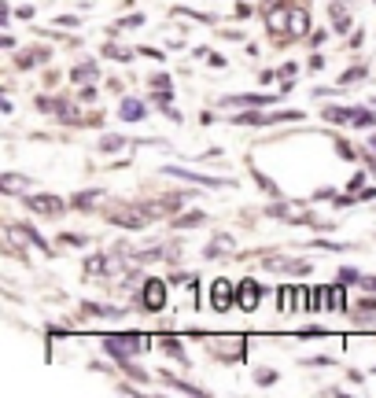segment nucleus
Returning <instances> with one entry per match:
<instances>
[{
    "mask_svg": "<svg viewBox=\"0 0 376 398\" xmlns=\"http://www.w3.org/2000/svg\"><path fill=\"white\" fill-rule=\"evenodd\" d=\"M280 314H292V288H284L280 295Z\"/></svg>",
    "mask_w": 376,
    "mask_h": 398,
    "instance_id": "obj_13",
    "label": "nucleus"
},
{
    "mask_svg": "<svg viewBox=\"0 0 376 398\" xmlns=\"http://www.w3.org/2000/svg\"><path fill=\"white\" fill-rule=\"evenodd\" d=\"M273 380H277V372H269V369L258 372V383H273Z\"/></svg>",
    "mask_w": 376,
    "mask_h": 398,
    "instance_id": "obj_15",
    "label": "nucleus"
},
{
    "mask_svg": "<svg viewBox=\"0 0 376 398\" xmlns=\"http://www.w3.org/2000/svg\"><path fill=\"white\" fill-rule=\"evenodd\" d=\"M292 33H306V15L303 11H292Z\"/></svg>",
    "mask_w": 376,
    "mask_h": 398,
    "instance_id": "obj_9",
    "label": "nucleus"
},
{
    "mask_svg": "<svg viewBox=\"0 0 376 398\" xmlns=\"http://www.w3.org/2000/svg\"><path fill=\"white\" fill-rule=\"evenodd\" d=\"M258 295H262V288H258L255 280H240V291H236V299H240V310H243V314H251L255 306H258Z\"/></svg>",
    "mask_w": 376,
    "mask_h": 398,
    "instance_id": "obj_2",
    "label": "nucleus"
},
{
    "mask_svg": "<svg viewBox=\"0 0 376 398\" xmlns=\"http://www.w3.org/2000/svg\"><path fill=\"white\" fill-rule=\"evenodd\" d=\"M232 291H236V284H229V280H214V288H211L214 310H229V306H232Z\"/></svg>",
    "mask_w": 376,
    "mask_h": 398,
    "instance_id": "obj_3",
    "label": "nucleus"
},
{
    "mask_svg": "<svg viewBox=\"0 0 376 398\" xmlns=\"http://www.w3.org/2000/svg\"><path fill=\"white\" fill-rule=\"evenodd\" d=\"M0 188H4V192H19V188H30V181H22V177H15V174H4V177H0Z\"/></svg>",
    "mask_w": 376,
    "mask_h": 398,
    "instance_id": "obj_8",
    "label": "nucleus"
},
{
    "mask_svg": "<svg viewBox=\"0 0 376 398\" xmlns=\"http://www.w3.org/2000/svg\"><path fill=\"white\" fill-rule=\"evenodd\" d=\"M144 306L148 310H163L166 306V284L163 280H148L144 284Z\"/></svg>",
    "mask_w": 376,
    "mask_h": 398,
    "instance_id": "obj_4",
    "label": "nucleus"
},
{
    "mask_svg": "<svg viewBox=\"0 0 376 398\" xmlns=\"http://www.w3.org/2000/svg\"><path fill=\"white\" fill-rule=\"evenodd\" d=\"M366 288H369V291H376V277H369V280H366Z\"/></svg>",
    "mask_w": 376,
    "mask_h": 398,
    "instance_id": "obj_16",
    "label": "nucleus"
},
{
    "mask_svg": "<svg viewBox=\"0 0 376 398\" xmlns=\"http://www.w3.org/2000/svg\"><path fill=\"white\" fill-rule=\"evenodd\" d=\"M119 114H122V118H129V122H137V118H144V104H137V100H126Z\"/></svg>",
    "mask_w": 376,
    "mask_h": 398,
    "instance_id": "obj_6",
    "label": "nucleus"
},
{
    "mask_svg": "<svg viewBox=\"0 0 376 398\" xmlns=\"http://www.w3.org/2000/svg\"><path fill=\"white\" fill-rule=\"evenodd\" d=\"M144 346H148V339H144V336H111V339H107V351H111L114 358L140 354Z\"/></svg>",
    "mask_w": 376,
    "mask_h": 398,
    "instance_id": "obj_1",
    "label": "nucleus"
},
{
    "mask_svg": "<svg viewBox=\"0 0 376 398\" xmlns=\"http://www.w3.org/2000/svg\"><path fill=\"white\" fill-rule=\"evenodd\" d=\"M96 196H100V192H82V196L74 199V207H89V203H93Z\"/></svg>",
    "mask_w": 376,
    "mask_h": 398,
    "instance_id": "obj_12",
    "label": "nucleus"
},
{
    "mask_svg": "<svg viewBox=\"0 0 376 398\" xmlns=\"http://www.w3.org/2000/svg\"><path fill=\"white\" fill-rule=\"evenodd\" d=\"M203 222V214H188V217H177V225L181 229H192V225H200Z\"/></svg>",
    "mask_w": 376,
    "mask_h": 398,
    "instance_id": "obj_11",
    "label": "nucleus"
},
{
    "mask_svg": "<svg viewBox=\"0 0 376 398\" xmlns=\"http://www.w3.org/2000/svg\"><path fill=\"white\" fill-rule=\"evenodd\" d=\"M332 310H343V291L332 288Z\"/></svg>",
    "mask_w": 376,
    "mask_h": 398,
    "instance_id": "obj_14",
    "label": "nucleus"
},
{
    "mask_svg": "<svg viewBox=\"0 0 376 398\" xmlns=\"http://www.w3.org/2000/svg\"><path fill=\"white\" fill-rule=\"evenodd\" d=\"M26 207L37 211V214H59L63 203H59L56 196H26Z\"/></svg>",
    "mask_w": 376,
    "mask_h": 398,
    "instance_id": "obj_5",
    "label": "nucleus"
},
{
    "mask_svg": "<svg viewBox=\"0 0 376 398\" xmlns=\"http://www.w3.org/2000/svg\"><path fill=\"white\" fill-rule=\"evenodd\" d=\"M85 314L89 317H119L122 310H114V306H100V303H85Z\"/></svg>",
    "mask_w": 376,
    "mask_h": 398,
    "instance_id": "obj_7",
    "label": "nucleus"
},
{
    "mask_svg": "<svg viewBox=\"0 0 376 398\" xmlns=\"http://www.w3.org/2000/svg\"><path fill=\"white\" fill-rule=\"evenodd\" d=\"M85 78H96V67H77L74 70V82H85Z\"/></svg>",
    "mask_w": 376,
    "mask_h": 398,
    "instance_id": "obj_10",
    "label": "nucleus"
}]
</instances>
